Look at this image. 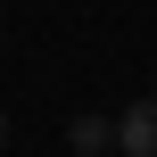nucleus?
Listing matches in <instances>:
<instances>
[{
  "instance_id": "obj_3",
  "label": "nucleus",
  "mask_w": 157,
  "mask_h": 157,
  "mask_svg": "<svg viewBox=\"0 0 157 157\" xmlns=\"http://www.w3.org/2000/svg\"><path fill=\"white\" fill-rule=\"evenodd\" d=\"M0 149H8V108H0Z\"/></svg>"
},
{
  "instance_id": "obj_1",
  "label": "nucleus",
  "mask_w": 157,
  "mask_h": 157,
  "mask_svg": "<svg viewBox=\"0 0 157 157\" xmlns=\"http://www.w3.org/2000/svg\"><path fill=\"white\" fill-rule=\"evenodd\" d=\"M116 149L124 157H157V99H132L116 116Z\"/></svg>"
},
{
  "instance_id": "obj_2",
  "label": "nucleus",
  "mask_w": 157,
  "mask_h": 157,
  "mask_svg": "<svg viewBox=\"0 0 157 157\" xmlns=\"http://www.w3.org/2000/svg\"><path fill=\"white\" fill-rule=\"evenodd\" d=\"M66 149L75 157H108L116 149V124H108V116H75V124H66Z\"/></svg>"
}]
</instances>
